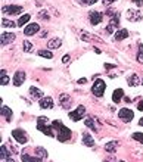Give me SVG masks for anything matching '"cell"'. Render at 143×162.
Returning <instances> with one entry per match:
<instances>
[{"label":"cell","mask_w":143,"mask_h":162,"mask_svg":"<svg viewBox=\"0 0 143 162\" xmlns=\"http://www.w3.org/2000/svg\"><path fill=\"white\" fill-rule=\"evenodd\" d=\"M47 123H49V119L46 117H39V119H37V128L43 133V134L46 136H49V137H53V127H52V124L50 125H47Z\"/></svg>","instance_id":"6da1fadb"},{"label":"cell","mask_w":143,"mask_h":162,"mask_svg":"<svg viewBox=\"0 0 143 162\" xmlns=\"http://www.w3.org/2000/svg\"><path fill=\"white\" fill-rule=\"evenodd\" d=\"M105 89H106V84H105L103 80H96L93 84V87H92V93H93L94 96L100 97V96H103Z\"/></svg>","instance_id":"7a4b0ae2"},{"label":"cell","mask_w":143,"mask_h":162,"mask_svg":"<svg viewBox=\"0 0 143 162\" xmlns=\"http://www.w3.org/2000/svg\"><path fill=\"white\" fill-rule=\"evenodd\" d=\"M118 117H120V119H121L122 123H130L133 118H134V112L131 109H128V108H122L118 112Z\"/></svg>","instance_id":"3957f363"},{"label":"cell","mask_w":143,"mask_h":162,"mask_svg":"<svg viewBox=\"0 0 143 162\" xmlns=\"http://www.w3.org/2000/svg\"><path fill=\"white\" fill-rule=\"evenodd\" d=\"M12 136H13V139L17 140L18 143H21V145L27 143V140H28L27 133H25L24 130H21V128H15L13 131H12Z\"/></svg>","instance_id":"277c9868"},{"label":"cell","mask_w":143,"mask_h":162,"mask_svg":"<svg viewBox=\"0 0 143 162\" xmlns=\"http://www.w3.org/2000/svg\"><path fill=\"white\" fill-rule=\"evenodd\" d=\"M58 131H59V134H58V140L59 141H66V140H69L72 137V131L68 127H65V125H62Z\"/></svg>","instance_id":"5b68a950"},{"label":"cell","mask_w":143,"mask_h":162,"mask_svg":"<svg viewBox=\"0 0 143 162\" xmlns=\"http://www.w3.org/2000/svg\"><path fill=\"white\" fill-rule=\"evenodd\" d=\"M84 113H86V108L83 106V105H80L75 111L69 112V118H71L72 121H80L81 118H84Z\"/></svg>","instance_id":"8992f818"},{"label":"cell","mask_w":143,"mask_h":162,"mask_svg":"<svg viewBox=\"0 0 143 162\" xmlns=\"http://www.w3.org/2000/svg\"><path fill=\"white\" fill-rule=\"evenodd\" d=\"M3 13H9V15H19L22 12L21 6H15V5H9V6H3L2 7Z\"/></svg>","instance_id":"52a82bcc"},{"label":"cell","mask_w":143,"mask_h":162,"mask_svg":"<svg viewBox=\"0 0 143 162\" xmlns=\"http://www.w3.org/2000/svg\"><path fill=\"white\" fill-rule=\"evenodd\" d=\"M88 19H90V24L92 25H98V24L102 22V13L98 11H92L90 15H88Z\"/></svg>","instance_id":"ba28073f"},{"label":"cell","mask_w":143,"mask_h":162,"mask_svg":"<svg viewBox=\"0 0 143 162\" xmlns=\"http://www.w3.org/2000/svg\"><path fill=\"white\" fill-rule=\"evenodd\" d=\"M40 31V25L39 24H28L27 27L24 28V34L25 35H34L36 33Z\"/></svg>","instance_id":"9c48e42d"},{"label":"cell","mask_w":143,"mask_h":162,"mask_svg":"<svg viewBox=\"0 0 143 162\" xmlns=\"http://www.w3.org/2000/svg\"><path fill=\"white\" fill-rule=\"evenodd\" d=\"M24 81H25V72L24 71H17L15 75H13V84L17 87H19V86H22Z\"/></svg>","instance_id":"30bf717a"},{"label":"cell","mask_w":143,"mask_h":162,"mask_svg":"<svg viewBox=\"0 0 143 162\" xmlns=\"http://www.w3.org/2000/svg\"><path fill=\"white\" fill-rule=\"evenodd\" d=\"M40 108L41 109H49V108H53V99L46 96V97H41L40 99Z\"/></svg>","instance_id":"8fae6325"},{"label":"cell","mask_w":143,"mask_h":162,"mask_svg":"<svg viewBox=\"0 0 143 162\" xmlns=\"http://www.w3.org/2000/svg\"><path fill=\"white\" fill-rule=\"evenodd\" d=\"M13 40H15V34L3 33L2 34V40H0V43H2V46H6V44H9V43H12Z\"/></svg>","instance_id":"7c38bea8"},{"label":"cell","mask_w":143,"mask_h":162,"mask_svg":"<svg viewBox=\"0 0 143 162\" xmlns=\"http://www.w3.org/2000/svg\"><path fill=\"white\" fill-rule=\"evenodd\" d=\"M127 19L128 21H140L142 19V15L139 11H128L127 12Z\"/></svg>","instance_id":"4fadbf2b"},{"label":"cell","mask_w":143,"mask_h":162,"mask_svg":"<svg viewBox=\"0 0 143 162\" xmlns=\"http://www.w3.org/2000/svg\"><path fill=\"white\" fill-rule=\"evenodd\" d=\"M59 102H61L62 108L68 109V108H69V105H71V97H69L68 95H59Z\"/></svg>","instance_id":"5bb4252c"},{"label":"cell","mask_w":143,"mask_h":162,"mask_svg":"<svg viewBox=\"0 0 143 162\" xmlns=\"http://www.w3.org/2000/svg\"><path fill=\"white\" fill-rule=\"evenodd\" d=\"M61 44H62V40L56 37V39H50L49 40L47 47H49V50H50V49H59V47H61Z\"/></svg>","instance_id":"9a60e30c"},{"label":"cell","mask_w":143,"mask_h":162,"mask_svg":"<svg viewBox=\"0 0 143 162\" xmlns=\"http://www.w3.org/2000/svg\"><path fill=\"white\" fill-rule=\"evenodd\" d=\"M122 97H124V91H122V89H117L115 91H114V95H112V100H114V103H120Z\"/></svg>","instance_id":"2e32d148"},{"label":"cell","mask_w":143,"mask_h":162,"mask_svg":"<svg viewBox=\"0 0 143 162\" xmlns=\"http://www.w3.org/2000/svg\"><path fill=\"white\" fill-rule=\"evenodd\" d=\"M30 95L33 96V99H37V100H39V99H41V97H43V91L33 86V87H30Z\"/></svg>","instance_id":"e0dca14e"},{"label":"cell","mask_w":143,"mask_h":162,"mask_svg":"<svg viewBox=\"0 0 143 162\" xmlns=\"http://www.w3.org/2000/svg\"><path fill=\"white\" fill-rule=\"evenodd\" d=\"M0 112H2V117L6 118V121H11V119H12V111L7 106L2 105V109H0Z\"/></svg>","instance_id":"ac0fdd59"},{"label":"cell","mask_w":143,"mask_h":162,"mask_svg":"<svg viewBox=\"0 0 143 162\" xmlns=\"http://www.w3.org/2000/svg\"><path fill=\"white\" fill-rule=\"evenodd\" d=\"M83 143L86 146H90V147H92V146H94V140L88 133H84V134H83Z\"/></svg>","instance_id":"d6986e66"},{"label":"cell","mask_w":143,"mask_h":162,"mask_svg":"<svg viewBox=\"0 0 143 162\" xmlns=\"http://www.w3.org/2000/svg\"><path fill=\"white\" fill-rule=\"evenodd\" d=\"M118 147V141H109L105 145V150L109 152V153H115V149Z\"/></svg>","instance_id":"ffe728a7"},{"label":"cell","mask_w":143,"mask_h":162,"mask_svg":"<svg viewBox=\"0 0 143 162\" xmlns=\"http://www.w3.org/2000/svg\"><path fill=\"white\" fill-rule=\"evenodd\" d=\"M30 18H31V15L30 13H25V15H22L19 19H18V22H17V25L18 27H24L25 24H28V21H30Z\"/></svg>","instance_id":"44dd1931"},{"label":"cell","mask_w":143,"mask_h":162,"mask_svg":"<svg viewBox=\"0 0 143 162\" xmlns=\"http://www.w3.org/2000/svg\"><path fill=\"white\" fill-rule=\"evenodd\" d=\"M128 37V31H127L126 28H122V30H118L115 34V40H124Z\"/></svg>","instance_id":"7402d4cb"},{"label":"cell","mask_w":143,"mask_h":162,"mask_svg":"<svg viewBox=\"0 0 143 162\" xmlns=\"http://www.w3.org/2000/svg\"><path fill=\"white\" fill-rule=\"evenodd\" d=\"M22 162H41V158H33L30 156V155H27V153H22Z\"/></svg>","instance_id":"603a6c76"},{"label":"cell","mask_w":143,"mask_h":162,"mask_svg":"<svg viewBox=\"0 0 143 162\" xmlns=\"http://www.w3.org/2000/svg\"><path fill=\"white\" fill-rule=\"evenodd\" d=\"M0 84H2V86L9 84V77H7V74H6V69H2V71H0Z\"/></svg>","instance_id":"cb8c5ba5"},{"label":"cell","mask_w":143,"mask_h":162,"mask_svg":"<svg viewBox=\"0 0 143 162\" xmlns=\"http://www.w3.org/2000/svg\"><path fill=\"white\" fill-rule=\"evenodd\" d=\"M0 158H2V159H9V158H11V153L7 152V149H6L5 146L0 147Z\"/></svg>","instance_id":"d4e9b609"},{"label":"cell","mask_w":143,"mask_h":162,"mask_svg":"<svg viewBox=\"0 0 143 162\" xmlns=\"http://www.w3.org/2000/svg\"><path fill=\"white\" fill-rule=\"evenodd\" d=\"M137 84H139L137 75H136V74H133L131 77L128 78V86H130V87H134V86H137Z\"/></svg>","instance_id":"484cf974"},{"label":"cell","mask_w":143,"mask_h":162,"mask_svg":"<svg viewBox=\"0 0 143 162\" xmlns=\"http://www.w3.org/2000/svg\"><path fill=\"white\" fill-rule=\"evenodd\" d=\"M39 56L46 58V59H52V58H53V53L50 50H39Z\"/></svg>","instance_id":"4316f807"},{"label":"cell","mask_w":143,"mask_h":162,"mask_svg":"<svg viewBox=\"0 0 143 162\" xmlns=\"http://www.w3.org/2000/svg\"><path fill=\"white\" fill-rule=\"evenodd\" d=\"M86 125H87L90 130L98 131V127H96V125H94V123H93V118H86Z\"/></svg>","instance_id":"83f0119b"},{"label":"cell","mask_w":143,"mask_h":162,"mask_svg":"<svg viewBox=\"0 0 143 162\" xmlns=\"http://www.w3.org/2000/svg\"><path fill=\"white\" fill-rule=\"evenodd\" d=\"M36 152H37V156L39 158H47V152H46V149H43V147H37Z\"/></svg>","instance_id":"f1b7e54d"},{"label":"cell","mask_w":143,"mask_h":162,"mask_svg":"<svg viewBox=\"0 0 143 162\" xmlns=\"http://www.w3.org/2000/svg\"><path fill=\"white\" fill-rule=\"evenodd\" d=\"M2 25L6 28H15V22H12L9 19H2Z\"/></svg>","instance_id":"f546056e"},{"label":"cell","mask_w":143,"mask_h":162,"mask_svg":"<svg viewBox=\"0 0 143 162\" xmlns=\"http://www.w3.org/2000/svg\"><path fill=\"white\" fill-rule=\"evenodd\" d=\"M137 62L143 63V46L139 44V53H137Z\"/></svg>","instance_id":"4dcf8cb0"},{"label":"cell","mask_w":143,"mask_h":162,"mask_svg":"<svg viewBox=\"0 0 143 162\" xmlns=\"http://www.w3.org/2000/svg\"><path fill=\"white\" fill-rule=\"evenodd\" d=\"M133 139L143 145V133H134V134H133Z\"/></svg>","instance_id":"1f68e13d"},{"label":"cell","mask_w":143,"mask_h":162,"mask_svg":"<svg viewBox=\"0 0 143 162\" xmlns=\"http://www.w3.org/2000/svg\"><path fill=\"white\" fill-rule=\"evenodd\" d=\"M24 50L28 52V53H30V52H33V44H31L30 41H27V40L24 41Z\"/></svg>","instance_id":"d6a6232c"},{"label":"cell","mask_w":143,"mask_h":162,"mask_svg":"<svg viewBox=\"0 0 143 162\" xmlns=\"http://www.w3.org/2000/svg\"><path fill=\"white\" fill-rule=\"evenodd\" d=\"M98 0H81V3L83 5H94Z\"/></svg>","instance_id":"836d02e7"},{"label":"cell","mask_w":143,"mask_h":162,"mask_svg":"<svg viewBox=\"0 0 143 162\" xmlns=\"http://www.w3.org/2000/svg\"><path fill=\"white\" fill-rule=\"evenodd\" d=\"M69 61H71V56L69 55H65L62 58V62H64V63H69Z\"/></svg>","instance_id":"e575fe53"},{"label":"cell","mask_w":143,"mask_h":162,"mask_svg":"<svg viewBox=\"0 0 143 162\" xmlns=\"http://www.w3.org/2000/svg\"><path fill=\"white\" fill-rule=\"evenodd\" d=\"M40 18H43V19H49V15H47V12H46V11H41V13H40Z\"/></svg>","instance_id":"d590c367"},{"label":"cell","mask_w":143,"mask_h":162,"mask_svg":"<svg viewBox=\"0 0 143 162\" xmlns=\"http://www.w3.org/2000/svg\"><path fill=\"white\" fill-rule=\"evenodd\" d=\"M105 68H106V69H114V68H115V65H109V63H105Z\"/></svg>","instance_id":"8d00e7d4"},{"label":"cell","mask_w":143,"mask_h":162,"mask_svg":"<svg viewBox=\"0 0 143 162\" xmlns=\"http://www.w3.org/2000/svg\"><path fill=\"white\" fill-rule=\"evenodd\" d=\"M137 108H139V111H143V100H140V102H139Z\"/></svg>","instance_id":"74e56055"},{"label":"cell","mask_w":143,"mask_h":162,"mask_svg":"<svg viewBox=\"0 0 143 162\" xmlns=\"http://www.w3.org/2000/svg\"><path fill=\"white\" fill-rule=\"evenodd\" d=\"M134 3L137 6H143V0H134Z\"/></svg>","instance_id":"f35d334b"},{"label":"cell","mask_w":143,"mask_h":162,"mask_svg":"<svg viewBox=\"0 0 143 162\" xmlns=\"http://www.w3.org/2000/svg\"><path fill=\"white\" fill-rule=\"evenodd\" d=\"M87 83V80L86 78H81V80H78V84H86Z\"/></svg>","instance_id":"ab89813d"},{"label":"cell","mask_w":143,"mask_h":162,"mask_svg":"<svg viewBox=\"0 0 143 162\" xmlns=\"http://www.w3.org/2000/svg\"><path fill=\"white\" fill-rule=\"evenodd\" d=\"M115 0H105V5H109V3H114Z\"/></svg>","instance_id":"60d3db41"},{"label":"cell","mask_w":143,"mask_h":162,"mask_svg":"<svg viewBox=\"0 0 143 162\" xmlns=\"http://www.w3.org/2000/svg\"><path fill=\"white\" fill-rule=\"evenodd\" d=\"M6 162H15V161H13L12 158H9V159H6Z\"/></svg>","instance_id":"b9f144b4"},{"label":"cell","mask_w":143,"mask_h":162,"mask_svg":"<svg viewBox=\"0 0 143 162\" xmlns=\"http://www.w3.org/2000/svg\"><path fill=\"white\" fill-rule=\"evenodd\" d=\"M139 125H143V118L140 119V121H139Z\"/></svg>","instance_id":"7bdbcfd3"},{"label":"cell","mask_w":143,"mask_h":162,"mask_svg":"<svg viewBox=\"0 0 143 162\" xmlns=\"http://www.w3.org/2000/svg\"><path fill=\"white\" fill-rule=\"evenodd\" d=\"M142 84H143V80H142Z\"/></svg>","instance_id":"ee69618b"},{"label":"cell","mask_w":143,"mask_h":162,"mask_svg":"<svg viewBox=\"0 0 143 162\" xmlns=\"http://www.w3.org/2000/svg\"><path fill=\"white\" fill-rule=\"evenodd\" d=\"M120 162H124V161H120Z\"/></svg>","instance_id":"f6af8a7d"}]
</instances>
